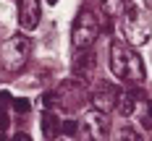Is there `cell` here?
Segmentation results:
<instances>
[{
    "instance_id": "1",
    "label": "cell",
    "mask_w": 152,
    "mask_h": 141,
    "mask_svg": "<svg viewBox=\"0 0 152 141\" xmlns=\"http://www.w3.org/2000/svg\"><path fill=\"white\" fill-rule=\"evenodd\" d=\"M110 71L113 76L126 81V84H142L144 81V63L139 58V52L134 47H129L126 42H110Z\"/></svg>"
},
{
    "instance_id": "2",
    "label": "cell",
    "mask_w": 152,
    "mask_h": 141,
    "mask_svg": "<svg viewBox=\"0 0 152 141\" xmlns=\"http://www.w3.org/2000/svg\"><path fill=\"white\" fill-rule=\"evenodd\" d=\"M123 18H121V29L126 34V39L131 42V45H147L152 37V21L147 11H142L137 5H126V11H123Z\"/></svg>"
},
{
    "instance_id": "3",
    "label": "cell",
    "mask_w": 152,
    "mask_h": 141,
    "mask_svg": "<svg viewBox=\"0 0 152 141\" xmlns=\"http://www.w3.org/2000/svg\"><path fill=\"white\" fill-rule=\"evenodd\" d=\"M29 55H31V39L26 34H13L0 45V65L11 73L21 71L29 60Z\"/></svg>"
},
{
    "instance_id": "4",
    "label": "cell",
    "mask_w": 152,
    "mask_h": 141,
    "mask_svg": "<svg viewBox=\"0 0 152 141\" xmlns=\"http://www.w3.org/2000/svg\"><path fill=\"white\" fill-rule=\"evenodd\" d=\"M97 34H100V24H97V16L92 13L89 8H84V11H79V16L74 18V29H71V45L74 50H89L94 45V39H97Z\"/></svg>"
},
{
    "instance_id": "5",
    "label": "cell",
    "mask_w": 152,
    "mask_h": 141,
    "mask_svg": "<svg viewBox=\"0 0 152 141\" xmlns=\"http://www.w3.org/2000/svg\"><path fill=\"white\" fill-rule=\"evenodd\" d=\"M81 128L89 141H107V136H110V120L100 110H89L81 120Z\"/></svg>"
},
{
    "instance_id": "6",
    "label": "cell",
    "mask_w": 152,
    "mask_h": 141,
    "mask_svg": "<svg viewBox=\"0 0 152 141\" xmlns=\"http://www.w3.org/2000/svg\"><path fill=\"white\" fill-rule=\"evenodd\" d=\"M42 5L39 0H18V26L24 31H34L39 26Z\"/></svg>"
},
{
    "instance_id": "7",
    "label": "cell",
    "mask_w": 152,
    "mask_h": 141,
    "mask_svg": "<svg viewBox=\"0 0 152 141\" xmlns=\"http://www.w3.org/2000/svg\"><path fill=\"white\" fill-rule=\"evenodd\" d=\"M92 99V107L100 110V112H110V110H115V105H118V92L113 89V86H107V84H97V89L89 94Z\"/></svg>"
},
{
    "instance_id": "8",
    "label": "cell",
    "mask_w": 152,
    "mask_h": 141,
    "mask_svg": "<svg viewBox=\"0 0 152 141\" xmlns=\"http://www.w3.org/2000/svg\"><path fill=\"white\" fill-rule=\"evenodd\" d=\"M139 102H142V94H139V89H123V92H118V112H121L123 118H131L134 112H137Z\"/></svg>"
},
{
    "instance_id": "9",
    "label": "cell",
    "mask_w": 152,
    "mask_h": 141,
    "mask_svg": "<svg viewBox=\"0 0 152 141\" xmlns=\"http://www.w3.org/2000/svg\"><path fill=\"white\" fill-rule=\"evenodd\" d=\"M42 133H45V139H55L58 133H61V120H58V115L53 112V110H45V115H42Z\"/></svg>"
},
{
    "instance_id": "10",
    "label": "cell",
    "mask_w": 152,
    "mask_h": 141,
    "mask_svg": "<svg viewBox=\"0 0 152 141\" xmlns=\"http://www.w3.org/2000/svg\"><path fill=\"white\" fill-rule=\"evenodd\" d=\"M102 5H105L107 16H118L126 11V5H129V0H102Z\"/></svg>"
},
{
    "instance_id": "11",
    "label": "cell",
    "mask_w": 152,
    "mask_h": 141,
    "mask_svg": "<svg viewBox=\"0 0 152 141\" xmlns=\"http://www.w3.org/2000/svg\"><path fill=\"white\" fill-rule=\"evenodd\" d=\"M92 65H94V55H92L89 50H87V55H84V58H76V73L92 71Z\"/></svg>"
},
{
    "instance_id": "12",
    "label": "cell",
    "mask_w": 152,
    "mask_h": 141,
    "mask_svg": "<svg viewBox=\"0 0 152 141\" xmlns=\"http://www.w3.org/2000/svg\"><path fill=\"white\" fill-rule=\"evenodd\" d=\"M61 133H66V136H76V133H79V123H76V120H63V123H61Z\"/></svg>"
},
{
    "instance_id": "13",
    "label": "cell",
    "mask_w": 152,
    "mask_h": 141,
    "mask_svg": "<svg viewBox=\"0 0 152 141\" xmlns=\"http://www.w3.org/2000/svg\"><path fill=\"white\" fill-rule=\"evenodd\" d=\"M118 141H142V136H139L134 128H121V133H118Z\"/></svg>"
},
{
    "instance_id": "14",
    "label": "cell",
    "mask_w": 152,
    "mask_h": 141,
    "mask_svg": "<svg viewBox=\"0 0 152 141\" xmlns=\"http://www.w3.org/2000/svg\"><path fill=\"white\" fill-rule=\"evenodd\" d=\"M13 110L18 115H24V112H29V102L26 99H13Z\"/></svg>"
},
{
    "instance_id": "15",
    "label": "cell",
    "mask_w": 152,
    "mask_h": 141,
    "mask_svg": "<svg viewBox=\"0 0 152 141\" xmlns=\"http://www.w3.org/2000/svg\"><path fill=\"white\" fill-rule=\"evenodd\" d=\"M131 5H137L142 11H152V0H131Z\"/></svg>"
},
{
    "instance_id": "16",
    "label": "cell",
    "mask_w": 152,
    "mask_h": 141,
    "mask_svg": "<svg viewBox=\"0 0 152 141\" xmlns=\"http://www.w3.org/2000/svg\"><path fill=\"white\" fill-rule=\"evenodd\" d=\"M13 141H31V136H29V133H24V131H18V133L13 136Z\"/></svg>"
},
{
    "instance_id": "17",
    "label": "cell",
    "mask_w": 152,
    "mask_h": 141,
    "mask_svg": "<svg viewBox=\"0 0 152 141\" xmlns=\"http://www.w3.org/2000/svg\"><path fill=\"white\" fill-rule=\"evenodd\" d=\"M144 107H147V115H144V123H152V102H147Z\"/></svg>"
},
{
    "instance_id": "18",
    "label": "cell",
    "mask_w": 152,
    "mask_h": 141,
    "mask_svg": "<svg viewBox=\"0 0 152 141\" xmlns=\"http://www.w3.org/2000/svg\"><path fill=\"white\" fill-rule=\"evenodd\" d=\"M0 128H8V115L0 110Z\"/></svg>"
},
{
    "instance_id": "19",
    "label": "cell",
    "mask_w": 152,
    "mask_h": 141,
    "mask_svg": "<svg viewBox=\"0 0 152 141\" xmlns=\"http://www.w3.org/2000/svg\"><path fill=\"white\" fill-rule=\"evenodd\" d=\"M47 3H50V5H55V3H58V0H47Z\"/></svg>"
}]
</instances>
